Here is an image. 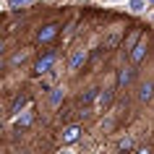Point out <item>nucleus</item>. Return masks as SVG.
<instances>
[{
    "label": "nucleus",
    "mask_w": 154,
    "mask_h": 154,
    "mask_svg": "<svg viewBox=\"0 0 154 154\" xmlns=\"http://www.w3.org/2000/svg\"><path fill=\"white\" fill-rule=\"evenodd\" d=\"M133 73H136V68H133V65L120 68V71H118V86H128V84L133 81Z\"/></svg>",
    "instance_id": "obj_8"
},
{
    "label": "nucleus",
    "mask_w": 154,
    "mask_h": 154,
    "mask_svg": "<svg viewBox=\"0 0 154 154\" xmlns=\"http://www.w3.org/2000/svg\"><path fill=\"white\" fill-rule=\"evenodd\" d=\"M118 149H120V152H128V149H133V141H131V138H123L120 144H118Z\"/></svg>",
    "instance_id": "obj_15"
},
{
    "label": "nucleus",
    "mask_w": 154,
    "mask_h": 154,
    "mask_svg": "<svg viewBox=\"0 0 154 154\" xmlns=\"http://www.w3.org/2000/svg\"><path fill=\"white\" fill-rule=\"evenodd\" d=\"M34 0H11V8L13 11H21V8H29Z\"/></svg>",
    "instance_id": "obj_14"
},
{
    "label": "nucleus",
    "mask_w": 154,
    "mask_h": 154,
    "mask_svg": "<svg viewBox=\"0 0 154 154\" xmlns=\"http://www.w3.org/2000/svg\"><path fill=\"white\" fill-rule=\"evenodd\" d=\"M97 97H99V89H84L81 97H79V105H81V107H89L91 102H97Z\"/></svg>",
    "instance_id": "obj_9"
},
{
    "label": "nucleus",
    "mask_w": 154,
    "mask_h": 154,
    "mask_svg": "<svg viewBox=\"0 0 154 154\" xmlns=\"http://www.w3.org/2000/svg\"><path fill=\"white\" fill-rule=\"evenodd\" d=\"M55 60H57V52H55V50H47V52L34 63V76H45V73H50V68L55 65Z\"/></svg>",
    "instance_id": "obj_1"
},
{
    "label": "nucleus",
    "mask_w": 154,
    "mask_h": 154,
    "mask_svg": "<svg viewBox=\"0 0 154 154\" xmlns=\"http://www.w3.org/2000/svg\"><path fill=\"white\" fill-rule=\"evenodd\" d=\"M152 97H154V84L152 81H144L141 86H138V99H141V102H149Z\"/></svg>",
    "instance_id": "obj_10"
},
{
    "label": "nucleus",
    "mask_w": 154,
    "mask_h": 154,
    "mask_svg": "<svg viewBox=\"0 0 154 154\" xmlns=\"http://www.w3.org/2000/svg\"><path fill=\"white\" fill-rule=\"evenodd\" d=\"M152 3H154V0H152Z\"/></svg>",
    "instance_id": "obj_18"
},
{
    "label": "nucleus",
    "mask_w": 154,
    "mask_h": 154,
    "mask_svg": "<svg viewBox=\"0 0 154 154\" xmlns=\"http://www.w3.org/2000/svg\"><path fill=\"white\" fill-rule=\"evenodd\" d=\"M32 120H34V112H32V110H24V112L16 118V128H18V131L29 128V123H32Z\"/></svg>",
    "instance_id": "obj_11"
},
{
    "label": "nucleus",
    "mask_w": 154,
    "mask_h": 154,
    "mask_svg": "<svg viewBox=\"0 0 154 154\" xmlns=\"http://www.w3.org/2000/svg\"><path fill=\"white\" fill-rule=\"evenodd\" d=\"M63 99H65V91L60 89V86H55V89H50V102H52V105H60Z\"/></svg>",
    "instance_id": "obj_13"
},
{
    "label": "nucleus",
    "mask_w": 154,
    "mask_h": 154,
    "mask_svg": "<svg viewBox=\"0 0 154 154\" xmlns=\"http://www.w3.org/2000/svg\"><path fill=\"white\" fill-rule=\"evenodd\" d=\"M24 57H26V52H16V55L11 57V65H21V63H24Z\"/></svg>",
    "instance_id": "obj_16"
},
{
    "label": "nucleus",
    "mask_w": 154,
    "mask_h": 154,
    "mask_svg": "<svg viewBox=\"0 0 154 154\" xmlns=\"http://www.w3.org/2000/svg\"><path fill=\"white\" fill-rule=\"evenodd\" d=\"M144 8V0H131V11H141Z\"/></svg>",
    "instance_id": "obj_17"
},
{
    "label": "nucleus",
    "mask_w": 154,
    "mask_h": 154,
    "mask_svg": "<svg viewBox=\"0 0 154 154\" xmlns=\"http://www.w3.org/2000/svg\"><path fill=\"white\" fill-rule=\"evenodd\" d=\"M138 42H141V29H133V32H131V37L125 39V45H123V50H125V52H131Z\"/></svg>",
    "instance_id": "obj_12"
},
{
    "label": "nucleus",
    "mask_w": 154,
    "mask_h": 154,
    "mask_svg": "<svg viewBox=\"0 0 154 154\" xmlns=\"http://www.w3.org/2000/svg\"><path fill=\"white\" fill-rule=\"evenodd\" d=\"M29 99H32V97H29L26 91H18L16 97H13V102H11V107H8V118H18V115L26 110Z\"/></svg>",
    "instance_id": "obj_2"
},
{
    "label": "nucleus",
    "mask_w": 154,
    "mask_h": 154,
    "mask_svg": "<svg viewBox=\"0 0 154 154\" xmlns=\"http://www.w3.org/2000/svg\"><path fill=\"white\" fill-rule=\"evenodd\" d=\"M79 138H81V125H65L60 131V141L63 144H76Z\"/></svg>",
    "instance_id": "obj_4"
},
{
    "label": "nucleus",
    "mask_w": 154,
    "mask_h": 154,
    "mask_svg": "<svg viewBox=\"0 0 154 154\" xmlns=\"http://www.w3.org/2000/svg\"><path fill=\"white\" fill-rule=\"evenodd\" d=\"M60 34V24H45L37 29V42H42V45H47V42H52Z\"/></svg>",
    "instance_id": "obj_3"
},
{
    "label": "nucleus",
    "mask_w": 154,
    "mask_h": 154,
    "mask_svg": "<svg viewBox=\"0 0 154 154\" xmlns=\"http://www.w3.org/2000/svg\"><path fill=\"white\" fill-rule=\"evenodd\" d=\"M146 52H149V50H146V42H138L136 47H133V50H131V52H128L131 63H133V65H138V63H141V60H144V57H146Z\"/></svg>",
    "instance_id": "obj_6"
},
{
    "label": "nucleus",
    "mask_w": 154,
    "mask_h": 154,
    "mask_svg": "<svg viewBox=\"0 0 154 154\" xmlns=\"http://www.w3.org/2000/svg\"><path fill=\"white\" fill-rule=\"evenodd\" d=\"M86 60H89V52H86V50H76V52H73V57L68 60V71L76 73L81 65H86Z\"/></svg>",
    "instance_id": "obj_5"
},
{
    "label": "nucleus",
    "mask_w": 154,
    "mask_h": 154,
    "mask_svg": "<svg viewBox=\"0 0 154 154\" xmlns=\"http://www.w3.org/2000/svg\"><path fill=\"white\" fill-rule=\"evenodd\" d=\"M112 97H115V91H112V89H99V97H97V110H107V107L112 105Z\"/></svg>",
    "instance_id": "obj_7"
}]
</instances>
